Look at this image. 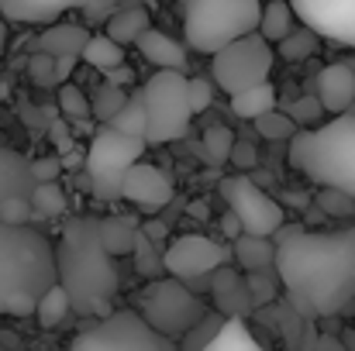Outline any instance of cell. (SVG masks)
Masks as SVG:
<instances>
[{
  "label": "cell",
  "instance_id": "37",
  "mask_svg": "<svg viewBox=\"0 0 355 351\" xmlns=\"http://www.w3.org/2000/svg\"><path fill=\"white\" fill-rule=\"evenodd\" d=\"M314 204L324 210V217H342V221H352L355 217V197L338 190V186H321Z\"/></svg>",
  "mask_w": 355,
  "mask_h": 351
},
{
  "label": "cell",
  "instance_id": "23",
  "mask_svg": "<svg viewBox=\"0 0 355 351\" xmlns=\"http://www.w3.org/2000/svg\"><path fill=\"white\" fill-rule=\"evenodd\" d=\"M148 28V10L138 3V7H118L114 14H111V21L104 24V31L121 42V45H135L138 42V35Z\"/></svg>",
  "mask_w": 355,
  "mask_h": 351
},
{
  "label": "cell",
  "instance_id": "50",
  "mask_svg": "<svg viewBox=\"0 0 355 351\" xmlns=\"http://www.w3.org/2000/svg\"><path fill=\"white\" fill-rule=\"evenodd\" d=\"M104 76H107L111 83H118V87H131V83H135V73H131V66H124V62L114 66V69H107Z\"/></svg>",
  "mask_w": 355,
  "mask_h": 351
},
{
  "label": "cell",
  "instance_id": "6",
  "mask_svg": "<svg viewBox=\"0 0 355 351\" xmlns=\"http://www.w3.org/2000/svg\"><path fill=\"white\" fill-rule=\"evenodd\" d=\"M141 97L148 114V131H145L148 145L180 141L187 134L193 107H190V80L183 76V69H159L155 76L145 80Z\"/></svg>",
  "mask_w": 355,
  "mask_h": 351
},
{
  "label": "cell",
  "instance_id": "1",
  "mask_svg": "<svg viewBox=\"0 0 355 351\" xmlns=\"http://www.w3.org/2000/svg\"><path fill=\"white\" fill-rule=\"evenodd\" d=\"M272 241L276 272L297 314L338 317L355 303V224L335 231L279 224Z\"/></svg>",
  "mask_w": 355,
  "mask_h": 351
},
{
  "label": "cell",
  "instance_id": "28",
  "mask_svg": "<svg viewBox=\"0 0 355 351\" xmlns=\"http://www.w3.org/2000/svg\"><path fill=\"white\" fill-rule=\"evenodd\" d=\"M235 131L228 127V124H211L207 131H204V141H200V148H204V162L207 165H225V162H232V148H235Z\"/></svg>",
  "mask_w": 355,
  "mask_h": 351
},
{
  "label": "cell",
  "instance_id": "15",
  "mask_svg": "<svg viewBox=\"0 0 355 351\" xmlns=\"http://www.w3.org/2000/svg\"><path fill=\"white\" fill-rule=\"evenodd\" d=\"M211 296H214V310H221L225 317L255 314V303H252V293H248V279L241 272H235V269H228V262L211 272Z\"/></svg>",
  "mask_w": 355,
  "mask_h": 351
},
{
  "label": "cell",
  "instance_id": "32",
  "mask_svg": "<svg viewBox=\"0 0 355 351\" xmlns=\"http://www.w3.org/2000/svg\"><path fill=\"white\" fill-rule=\"evenodd\" d=\"M225 321H228V317H225L221 310H214V314L207 310V314H204V317H200V321H197V324H193L183 338H180V348H187V351L211 348V341L218 338V331L225 327Z\"/></svg>",
  "mask_w": 355,
  "mask_h": 351
},
{
  "label": "cell",
  "instance_id": "51",
  "mask_svg": "<svg viewBox=\"0 0 355 351\" xmlns=\"http://www.w3.org/2000/svg\"><path fill=\"white\" fill-rule=\"evenodd\" d=\"M221 231L228 234V237H232V241H235L238 234L245 231V228H241V221H238V214H235V210H232V207H228V214H225V217H221Z\"/></svg>",
  "mask_w": 355,
  "mask_h": 351
},
{
  "label": "cell",
  "instance_id": "24",
  "mask_svg": "<svg viewBox=\"0 0 355 351\" xmlns=\"http://www.w3.org/2000/svg\"><path fill=\"white\" fill-rule=\"evenodd\" d=\"M90 69H97V73H107V69H114L124 62V45L114 42L107 31L104 35H90L87 38V45H83V55H80Z\"/></svg>",
  "mask_w": 355,
  "mask_h": 351
},
{
  "label": "cell",
  "instance_id": "29",
  "mask_svg": "<svg viewBox=\"0 0 355 351\" xmlns=\"http://www.w3.org/2000/svg\"><path fill=\"white\" fill-rule=\"evenodd\" d=\"M135 234H138V224L131 217H101V237L114 258L135 248Z\"/></svg>",
  "mask_w": 355,
  "mask_h": 351
},
{
  "label": "cell",
  "instance_id": "35",
  "mask_svg": "<svg viewBox=\"0 0 355 351\" xmlns=\"http://www.w3.org/2000/svg\"><path fill=\"white\" fill-rule=\"evenodd\" d=\"M245 279H248V293H252L255 310L266 307V303H272V300H279V272H276V265H272V269L245 272Z\"/></svg>",
  "mask_w": 355,
  "mask_h": 351
},
{
  "label": "cell",
  "instance_id": "4",
  "mask_svg": "<svg viewBox=\"0 0 355 351\" xmlns=\"http://www.w3.org/2000/svg\"><path fill=\"white\" fill-rule=\"evenodd\" d=\"M290 165L318 186H338L355 197V111L335 114L318 131H297Z\"/></svg>",
  "mask_w": 355,
  "mask_h": 351
},
{
  "label": "cell",
  "instance_id": "34",
  "mask_svg": "<svg viewBox=\"0 0 355 351\" xmlns=\"http://www.w3.org/2000/svg\"><path fill=\"white\" fill-rule=\"evenodd\" d=\"M135 269H138V276H145V279H159L162 272H166V258H159L155 255V241L148 237V234L138 228L135 234Z\"/></svg>",
  "mask_w": 355,
  "mask_h": 351
},
{
  "label": "cell",
  "instance_id": "22",
  "mask_svg": "<svg viewBox=\"0 0 355 351\" xmlns=\"http://www.w3.org/2000/svg\"><path fill=\"white\" fill-rule=\"evenodd\" d=\"M272 107H276V90H272L269 80L252 83V87L232 93V111H235L241 120H255V117H262L266 111H272Z\"/></svg>",
  "mask_w": 355,
  "mask_h": 351
},
{
  "label": "cell",
  "instance_id": "39",
  "mask_svg": "<svg viewBox=\"0 0 355 351\" xmlns=\"http://www.w3.org/2000/svg\"><path fill=\"white\" fill-rule=\"evenodd\" d=\"M28 76H31L35 87H59V80H55V55L38 48L28 59Z\"/></svg>",
  "mask_w": 355,
  "mask_h": 351
},
{
  "label": "cell",
  "instance_id": "19",
  "mask_svg": "<svg viewBox=\"0 0 355 351\" xmlns=\"http://www.w3.org/2000/svg\"><path fill=\"white\" fill-rule=\"evenodd\" d=\"M135 45H138L141 59H148V62L159 66V69H187V48H183L176 38H169L166 31L145 28Z\"/></svg>",
  "mask_w": 355,
  "mask_h": 351
},
{
  "label": "cell",
  "instance_id": "11",
  "mask_svg": "<svg viewBox=\"0 0 355 351\" xmlns=\"http://www.w3.org/2000/svg\"><path fill=\"white\" fill-rule=\"evenodd\" d=\"M221 197L241 221V228L248 234H272L283 224V204L272 200L255 179L248 176H228L221 179Z\"/></svg>",
  "mask_w": 355,
  "mask_h": 351
},
{
  "label": "cell",
  "instance_id": "8",
  "mask_svg": "<svg viewBox=\"0 0 355 351\" xmlns=\"http://www.w3.org/2000/svg\"><path fill=\"white\" fill-rule=\"evenodd\" d=\"M145 145H148L145 138L124 134V131H114L111 124H104L87 148L90 193H97L101 200H121V179L141 159Z\"/></svg>",
  "mask_w": 355,
  "mask_h": 351
},
{
  "label": "cell",
  "instance_id": "40",
  "mask_svg": "<svg viewBox=\"0 0 355 351\" xmlns=\"http://www.w3.org/2000/svg\"><path fill=\"white\" fill-rule=\"evenodd\" d=\"M0 221H7V224H31V221H42V214L31 207V197H10L0 207Z\"/></svg>",
  "mask_w": 355,
  "mask_h": 351
},
{
  "label": "cell",
  "instance_id": "5",
  "mask_svg": "<svg viewBox=\"0 0 355 351\" xmlns=\"http://www.w3.org/2000/svg\"><path fill=\"white\" fill-rule=\"evenodd\" d=\"M262 3L259 0H187L183 3V31L187 45L214 55L228 42L248 31H259Z\"/></svg>",
  "mask_w": 355,
  "mask_h": 351
},
{
  "label": "cell",
  "instance_id": "25",
  "mask_svg": "<svg viewBox=\"0 0 355 351\" xmlns=\"http://www.w3.org/2000/svg\"><path fill=\"white\" fill-rule=\"evenodd\" d=\"M297 10H293V3L290 0H269L266 7H262V21H259V31L269 38V42H279L283 35H290L293 28H297Z\"/></svg>",
  "mask_w": 355,
  "mask_h": 351
},
{
  "label": "cell",
  "instance_id": "38",
  "mask_svg": "<svg viewBox=\"0 0 355 351\" xmlns=\"http://www.w3.org/2000/svg\"><path fill=\"white\" fill-rule=\"evenodd\" d=\"M241 321L245 317H228L225 327L218 331V338L211 341V348H255V341H252V334L245 331Z\"/></svg>",
  "mask_w": 355,
  "mask_h": 351
},
{
  "label": "cell",
  "instance_id": "13",
  "mask_svg": "<svg viewBox=\"0 0 355 351\" xmlns=\"http://www.w3.org/2000/svg\"><path fill=\"white\" fill-rule=\"evenodd\" d=\"M300 24L314 28L321 38L355 45V0H290Z\"/></svg>",
  "mask_w": 355,
  "mask_h": 351
},
{
  "label": "cell",
  "instance_id": "44",
  "mask_svg": "<svg viewBox=\"0 0 355 351\" xmlns=\"http://www.w3.org/2000/svg\"><path fill=\"white\" fill-rule=\"evenodd\" d=\"M211 100H214V90H211V83L207 80H190V107H193V114H204L207 107H211Z\"/></svg>",
  "mask_w": 355,
  "mask_h": 351
},
{
  "label": "cell",
  "instance_id": "16",
  "mask_svg": "<svg viewBox=\"0 0 355 351\" xmlns=\"http://www.w3.org/2000/svg\"><path fill=\"white\" fill-rule=\"evenodd\" d=\"M318 97L324 111L342 114L355 104V66L349 62H331L318 73Z\"/></svg>",
  "mask_w": 355,
  "mask_h": 351
},
{
  "label": "cell",
  "instance_id": "52",
  "mask_svg": "<svg viewBox=\"0 0 355 351\" xmlns=\"http://www.w3.org/2000/svg\"><path fill=\"white\" fill-rule=\"evenodd\" d=\"M141 231L148 234L152 241H166V237H169V228H166L162 221H148V224H141Z\"/></svg>",
  "mask_w": 355,
  "mask_h": 351
},
{
  "label": "cell",
  "instance_id": "46",
  "mask_svg": "<svg viewBox=\"0 0 355 351\" xmlns=\"http://www.w3.org/2000/svg\"><path fill=\"white\" fill-rule=\"evenodd\" d=\"M31 172H35V179H59L62 159H55V155H49V159H31Z\"/></svg>",
  "mask_w": 355,
  "mask_h": 351
},
{
  "label": "cell",
  "instance_id": "42",
  "mask_svg": "<svg viewBox=\"0 0 355 351\" xmlns=\"http://www.w3.org/2000/svg\"><path fill=\"white\" fill-rule=\"evenodd\" d=\"M286 114L293 117L300 127H307V124H318L321 120L324 104H321V97H297L293 104H286Z\"/></svg>",
  "mask_w": 355,
  "mask_h": 351
},
{
  "label": "cell",
  "instance_id": "21",
  "mask_svg": "<svg viewBox=\"0 0 355 351\" xmlns=\"http://www.w3.org/2000/svg\"><path fill=\"white\" fill-rule=\"evenodd\" d=\"M87 38L90 35H87L83 24H49L38 35V48L42 52H52V55H83Z\"/></svg>",
  "mask_w": 355,
  "mask_h": 351
},
{
  "label": "cell",
  "instance_id": "27",
  "mask_svg": "<svg viewBox=\"0 0 355 351\" xmlns=\"http://www.w3.org/2000/svg\"><path fill=\"white\" fill-rule=\"evenodd\" d=\"M107 124H111L114 131L135 134V138H145V131H148V114H145V97H141V90H135V93L124 100V107H121Z\"/></svg>",
  "mask_w": 355,
  "mask_h": 351
},
{
  "label": "cell",
  "instance_id": "43",
  "mask_svg": "<svg viewBox=\"0 0 355 351\" xmlns=\"http://www.w3.org/2000/svg\"><path fill=\"white\" fill-rule=\"evenodd\" d=\"M118 7H121V0H83L80 3V14H83L87 28H97V24H107Z\"/></svg>",
  "mask_w": 355,
  "mask_h": 351
},
{
  "label": "cell",
  "instance_id": "2",
  "mask_svg": "<svg viewBox=\"0 0 355 351\" xmlns=\"http://www.w3.org/2000/svg\"><path fill=\"white\" fill-rule=\"evenodd\" d=\"M55 262H59V282L69 293V303L76 314L83 317L111 314L121 276L114 255L107 251L101 237V217H90V214L69 217L55 244Z\"/></svg>",
  "mask_w": 355,
  "mask_h": 351
},
{
  "label": "cell",
  "instance_id": "47",
  "mask_svg": "<svg viewBox=\"0 0 355 351\" xmlns=\"http://www.w3.org/2000/svg\"><path fill=\"white\" fill-rule=\"evenodd\" d=\"M49 138H52V145L59 148V155L69 152V148H76L73 138H69V124H66V120H49Z\"/></svg>",
  "mask_w": 355,
  "mask_h": 351
},
{
  "label": "cell",
  "instance_id": "7",
  "mask_svg": "<svg viewBox=\"0 0 355 351\" xmlns=\"http://www.w3.org/2000/svg\"><path fill=\"white\" fill-rule=\"evenodd\" d=\"M135 307L141 310V317L166 338H173L180 345V338L207 314V303L200 296H193L187 289L183 279L176 276H159L148 279V286L135 296Z\"/></svg>",
  "mask_w": 355,
  "mask_h": 351
},
{
  "label": "cell",
  "instance_id": "36",
  "mask_svg": "<svg viewBox=\"0 0 355 351\" xmlns=\"http://www.w3.org/2000/svg\"><path fill=\"white\" fill-rule=\"evenodd\" d=\"M255 131L262 134V138H269V141H290L297 131H300V124L293 120V117L286 114V111H266L262 117H255Z\"/></svg>",
  "mask_w": 355,
  "mask_h": 351
},
{
  "label": "cell",
  "instance_id": "55",
  "mask_svg": "<svg viewBox=\"0 0 355 351\" xmlns=\"http://www.w3.org/2000/svg\"><path fill=\"white\" fill-rule=\"evenodd\" d=\"M342 345H345V348H355V334H352V331H349V334L342 338Z\"/></svg>",
  "mask_w": 355,
  "mask_h": 351
},
{
  "label": "cell",
  "instance_id": "45",
  "mask_svg": "<svg viewBox=\"0 0 355 351\" xmlns=\"http://www.w3.org/2000/svg\"><path fill=\"white\" fill-rule=\"evenodd\" d=\"M232 162H235L238 169H245V172H255V165H259V148H255L252 141H235Z\"/></svg>",
  "mask_w": 355,
  "mask_h": 351
},
{
  "label": "cell",
  "instance_id": "33",
  "mask_svg": "<svg viewBox=\"0 0 355 351\" xmlns=\"http://www.w3.org/2000/svg\"><path fill=\"white\" fill-rule=\"evenodd\" d=\"M124 100H128V93H124V87L118 83H111V80H104L97 90H94V97H90V114L97 117V120H111V117L118 114L121 107H124Z\"/></svg>",
  "mask_w": 355,
  "mask_h": 351
},
{
  "label": "cell",
  "instance_id": "54",
  "mask_svg": "<svg viewBox=\"0 0 355 351\" xmlns=\"http://www.w3.org/2000/svg\"><path fill=\"white\" fill-rule=\"evenodd\" d=\"M3 45H7V21L0 17V55H3Z\"/></svg>",
  "mask_w": 355,
  "mask_h": 351
},
{
  "label": "cell",
  "instance_id": "48",
  "mask_svg": "<svg viewBox=\"0 0 355 351\" xmlns=\"http://www.w3.org/2000/svg\"><path fill=\"white\" fill-rule=\"evenodd\" d=\"M76 62H80V55H55V80H59V83H66V80H69V73L76 69Z\"/></svg>",
  "mask_w": 355,
  "mask_h": 351
},
{
  "label": "cell",
  "instance_id": "26",
  "mask_svg": "<svg viewBox=\"0 0 355 351\" xmlns=\"http://www.w3.org/2000/svg\"><path fill=\"white\" fill-rule=\"evenodd\" d=\"M318 42H321V35L304 24V28H293L290 35H283V38L276 42V52H279V59H286V62H304V59H311V55L318 52Z\"/></svg>",
  "mask_w": 355,
  "mask_h": 351
},
{
  "label": "cell",
  "instance_id": "56",
  "mask_svg": "<svg viewBox=\"0 0 355 351\" xmlns=\"http://www.w3.org/2000/svg\"><path fill=\"white\" fill-rule=\"evenodd\" d=\"M138 3L145 7V0H121V7H138Z\"/></svg>",
  "mask_w": 355,
  "mask_h": 351
},
{
  "label": "cell",
  "instance_id": "18",
  "mask_svg": "<svg viewBox=\"0 0 355 351\" xmlns=\"http://www.w3.org/2000/svg\"><path fill=\"white\" fill-rule=\"evenodd\" d=\"M83 0H0V14L21 24H49L66 10H80Z\"/></svg>",
  "mask_w": 355,
  "mask_h": 351
},
{
  "label": "cell",
  "instance_id": "20",
  "mask_svg": "<svg viewBox=\"0 0 355 351\" xmlns=\"http://www.w3.org/2000/svg\"><path fill=\"white\" fill-rule=\"evenodd\" d=\"M235 258L245 272L255 269H272L276 265V241L269 234H248L241 231L235 237Z\"/></svg>",
  "mask_w": 355,
  "mask_h": 351
},
{
  "label": "cell",
  "instance_id": "57",
  "mask_svg": "<svg viewBox=\"0 0 355 351\" xmlns=\"http://www.w3.org/2000/svg\"><path fill=\"white\" fill-rule=\"evenodd\" d=\"M180 3H187V0H180Z\"/></svg>",
  "mask_w": 355,
  "mask_h": 351
},
{
  "label": "cell",
  "instance_id": "30",
  "mask_svg": "<svg viewBox=\"0 0 355 351\" xmlns=\"http://www.w3.org/2000/svg\"><path fill=\"white\" fill-rule=\"evenodd\" d=\"M31 207L42 214V221H49V217H62L69 204H66V193H62L59 179H38L35 190H31Z\"/></svg>",
  "mask_w": 355,
  "mask_h": 351
},
{
  "label": "cell",
  "instance_id": "12",
  "mask_svg": "<svg viewBox=\"0 0 355 351\" xmlns=\"http://www.w3.org/2000/svg\"><path fill=\"white\" fill-rule=\"evenodd\" d=\"M166 272L183 279V282H200L207 279L218 265L228 262V248L211 241L207 234H180L166 248Z\"/></svg>",
  "mask_w": 355,
  "mask_h": 351
},
{
  "label": "cell",
  "instance_id": "3",
  "mask_svg": "<svg viewBox=\"0 0 355 351\" xmlns=\"http://www.w3.org/2000/svg\"><path fill=\"white\" fill-rule=\"evenodd\" d=\"M59 282L55 241L31 224L0 221V317H28Z\"/></svg>",
  "mask_w": 355,
  "mask_h": 351
},
{
  "label": "cell",
  "instance_id": "10",
  "mask_svg": "<svg viewBox=\"0 0 355 351\" xmlns=\"http://www.w3.org/2000/svg\"><path fill=\"white\" fill-rule=\"evenodd\" d=\"M272 62H276V48H272V42H269L262 31H248V35H241V38L228 42L225 48L214 52L211 76H214L218 87L232 97V93L245 90V87H252V83L269 80Z\"/></svg>",
  "mask_w": 355,
  "mask_h": 351
},
{
  "label": "cell",
  "instance_id": "14",
  "mask_svg": "<svg viewBox=\"0 0 355 351\" xmlns=\"http://www.w3.org/2000/svg\"><path fill=\"white\" fill-rule=\"evenodd\" d=\"M121 197L131 200L135 207L159 210V207H166L173 200V179L162 169L148 165V162H135L124 172V179H121Z\"/></svg>",
  "mask_w": 355,
  "mask_h": 351
},
{
  "label": "cell",
  "instance_id": "17",
  "mask_svg": "<svg viewBox=\"0 0 355 351\" xmlns=\"http://www.w3.org/2000/svg\"><path fill=\"white\" fill-rule=\"evenodd\" d=\"M35 172H31V159H24L14 148L0 145V207L10 197H31L35 190Z\"/></svg>",
  "mask_w": 355,
  "mask_h": 351
},
{
  "label": "cell",
  "instance_id": "49",
  "mask_svg": "<svg viewBox=\"0 0 355 351\" xmlns=\"http://www.w3.org/2000/svg\"><path fill=\"white\" fill-rule=\"evenodd\" d=\"M59 159H62V169H69V172H80V169L87 165V155H83L80 148H69V152H62Z\"/></svg>",
  "mask_w": 355,
  "mask_h": 351
},
{
  "label": "cell",
  "instance_id": "31",
  "mask_svg": "<svg viewBox=\"0 0 355 351\" xmlns=\"http://www.w3.org/2000/svg\"><path fill=\"white\" fill-rule=\"evenodd\" d=\"M69 310H73V303H69V293L62 289V282H55L42 300H38V307H35V317H38V324L42 327H59L66 317H69Z\"/></svg>",
  "mask_w": 355,
  "mask_h": 351
},
{
  "label": "cell",
  "instance_id": "9",
  "mask_svg": "<svg viewBox=\"0 0 355 351\" xmlns=\"http://www.w3.org/2000/svg\"><path fill=\"white\" fill-rule=\"evenodd\" d=\"M173 338L159 334L141 310H111L104 321L73 338L76 351H173Z\"/></svg>",
  "mask_w": 355,
  "mask_h": 351
},
{
  "label": "cell",
  "instance_id": "53",
  "mask_svg": "<svg viewBox=\"0 0 355 351\" xmlns=\"http://www.w3.org/2000/svg\"><path fill=\"white\" fill-rule=\"evenodd\" d=\"M21 117H24V124L35 131V127H42V111L38 107H21Z\"/></svg>",
  "mask_w": 355,
  "mask_h": 351
},
{
  "label": "cell",
  "instance_id": "41",
  "mask_svg": "<svg viewBox=\"0 0 355 351\" xmlns=\"http://www.w3.org/2000/svg\"><path fill=\"white\" fill-rule=\"evenodd\" d=\"M59 111L66 117H90V100H87V93L80 90V87H73V83H62L59 87Z\"/></svg>",
  "mask_w": 355,
  "mask_h": 351
}]
</instances>
